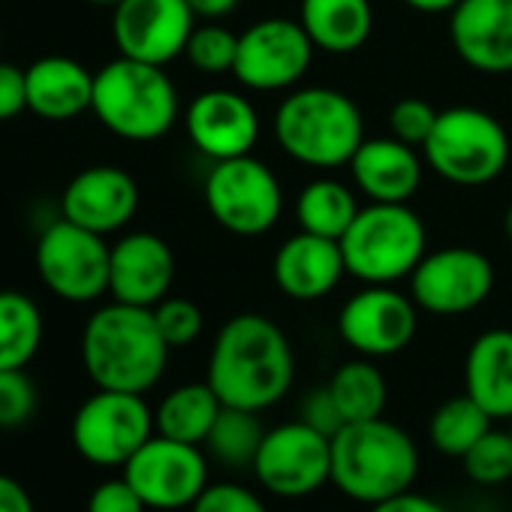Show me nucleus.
I'll list each match as a JSON object with an SVG mask.
<instances>
[{"instance_id":"1","label":"nucleus","mask_w":512,"mask_h":512,"mask_svg":"<svg viewBox=\"0 0 512 512\" xmlns=\"http://www.w3.org/2000/svg\"><path fill=\"white\" fill-rule=\"evenodd\" d=\"M296 356L290 338L263 314H235L223 323L208 356V386L223 407L269 410L293 386Z\"/></svg>"},{"instance_id":"2","label":"nucleus","mask_w":512,"mask_h":512,"mask_svg":"<svg viewBox=\"0 0 512 512\" xmlns=\"http://www.w3.org/2000/svg\"><path fill=\"white\" fill-rule=\"evenodd\" d=\"M154 311L115 302L94 311L82 332V365L97 389L145 395L169 362Z\"/></svg>"},{"instance_id":"3","label":"nucleus","mask_w":512,"mask_h":512,"mask_svg":"<svg viewBox=\"0 0 512 512\" xmlns=\"http://www.w3.org/2000/svg\"><path fill=\"white\" fill-rule=\"evenodd\" d=\"M419 473V449L413 437L377 416L347 422L332 437V482L356 503H380L410 491Z\"/></svg>"},{"instance_id":"4","label":"nucleus","mask_w":512,"mask_h":512,"mask_svg":"<svg viewBox=\"0 0 512 512\" xmlns=\"http://www.w3.org/2000/svg\"><path fill=\"white\" fill-rule=\"evenodd\" d=\"M275 139L302 166L338 169L365 142V118L344 91L299 88L275 112Z\"/></svg>"},{"instance_id":"5","label":"nucleus","mask_w":512,"mask_h":512,"mask_svg":"<svg viewBox=\"0 0 512 512\" xmlns=\"http://www.w3.org/2000/svg\"><path fill=\"white\" fill-rule=\"evenodd\" d=\"M178 109L175 82L157 64L118 55L94 73L91 112L109 133L127 142L166 136L178 121Z\"/></svg>"},{"instance_id":"6","label":"nucleus","mask_w":512,"mask_h":512,"mask_svg":"<svg viewBox=\"0 0 512 512\" xmlns=\"http://www.w3.org/2000/svg\"><path fill=\"white\" fill-rule=\"evenodd\" d=\"M428 232L407 202H371L359 208L341 235L347 275L362 284H395L422 263Z\"/></svg>"},{"instance_id":"7","label":"nucleus","mask_w":512,"mask_h":512,"mask_svg":"<svg viewBox=\"0 0 512 512\" xmlns=\"http://www.w3.org/2000/svg\"><path fill=\"white\" fill-rule=\"evenodd\" d=\"M422 154L443 181L458 187H482L500 178L512 148L509 133L494 115L473 106H452L437 115Z\"/></svg>"},{"instance_id":"8","label":"nucleus","mask_w":512,"mask_h":512,"mask_svg":"<svg viewBox=\"0 0 512 512\" xmlns=\"http://www.w3.org/2000/svg\"><path fill=\"white\" fill-rule=\"evenodd\" d=\"M205 205L217 226L232 235H266L284 214L278 175L250 154L220 160L205 175Z\"/></svg>"},{"instance_id":"9","label":"nucleus","mask_w":512,"mask_h":512,"mask_svg":"<svg viewBox=\"0 0 512 512\" xmlns=\"http://www.w3.org/2000/svg\"><path fill=\"white\" fill-rule=\"evenodd\" d=\"M109 256L106 235H97L67 217L52 220L37 238V275L52 296L88 305L109 293Z\"/></svg>"},{"instance_id":"10","label":"nucleus","mask_w":512,"mask_h":512,"mask_svg":"<svg viewBox=\"0 0 512 512\" xmlns=\"http://www.w3.org/2000/svg\"><path fill=\"white\" fill-rule=\"evenodd\" d=\"M154 428L142 395L97 389L73 416V446L97 467H124L154 437Z\"/></svg>"},{"instance_id":"11","label":"nucleus","mask_w":512,"mask_h":512,"mask_svg":"<svg viewBox=\"0 0 512 512\" xmlns=\"http://www.w3.org/2000/svg\"><path fill=\"white\" fill-rule=\"evenodd\" d=\"M314 43L302 22L263 19L238 37L232 76L250 91H287L305 79L314 61Z\"/></svg>"},{"instance_id":"12","label":"nucleus","mask_w":512,"mask_h":512,"mask_svg":"<svg viewBox=\"0 0 512 512\" xmlns=\"http://www.w3.org/2000/svg\"><path fill=\"white\" fill-rule=\"evenodd\" d=\"M260 485L278 497H308L332 482V437L299 422L266 431L253 458Z\"/></svg>"},{"instance_id":"13","label":"nucleus","mask_w":512,"mask_h":512,"mask_svg":"<svg viewBox=\"0 0 512 512\" xmlns=\"http://www.w3.org/2000/svg\"><path fill=\"white\" fill-rule=\"evenodd\" d=\"M494 290V266L473 247H440L425 253L410 275V293L416 308L455 317L479 308Z\"/></svg>"},{"instance_id":"14","label":"nucleus","mask_w":512,"mask_h":512,"mask_svg":"<svg viewBox=\"0 0 512 512\" xmlns=\"http://www.w3.org/2000/svg\"><path fill=\"white\" fill-rule=\"evenodd\" d=\"M124 479L148 509H184L205 491L208 464L199 446L157 434L124 464Z\"/></svg>"},{"instance_id":"15","label":"nucleus","mask_w":512,"mask_h":512,"mask_svg":"<svg viewBox=\"0 0 512 512\" xmlns=\"http://www.w3.org/2000/svg\"><path fill=\"white\" fill-rule=\"evenodd\" d=\"M196 28L187 0H118L112 7V40L118 55L166 67L184 55Z\"/></svg>"},{"instance_id":"16","label":"nucleus","mask_w":512,"mask_h":512,"mask_svg":"<svg viewBox=\"0 0 512 512\" xmlns=\"http://www.w3.org/2000/svg\"><path fill=\"white\" fill-rule=\"evenodd\" d=\"M413 296L392 290L389 284H368L362 293L350 296L338 317V332L350 350L365 359H383L401 353L419 326Z\"/></svg>"},{"instance_id":"17","label":"nucleus","mask_w":512,"mask_h":512,"mask_svg":"<svg viewBox=\"0 0 512 512\" xmlns=\"http://www.w3.org/2000/svg\"><path fill=\"white\" fill-rule=\"evenodd\" d=\"M184 130L199 154L220 163L253 151L260 139V115L244 94L211 88L190 100L184 112Z\"/></svg>"},{"instance_id":"18","label":"nucleus","mask_w":512,"mask_h":512,"mask_svg":"<svg viewBox=\"0 0 512 512\" xmlns=\"http://www.w3.org/2000/svg\"><path fill=\"white\" fill-rule=\"evenodd\" d=\"M175 281V253L154 232H130L112 244L109 256V293L115 302L154 308Z\"/></svg>"},{"instance_id":"19","label":"nucleus","mask_w":512,"mask_h":512,"mask_svg":"<svg viewBox=\"0 0 512 512\" xmlns=\"http://www.w3.org/2000/svg\"><path fill=\"white\" fill-rule=\"evenodd\" d=\"M139 211V184L121 166H88L67 184L61 217L97 232H121Z\"/></svg>"},{"instance_id":"20","label":"nucleus","mask_w":512,"mask_h":512,"mask_svg":"<svg viewBox=\"0 0 512 512\" xmlns=\"http://www.w3.org/2000/svg\"><path fill=\"white\" fill-rule=\"evenodd\" d=\"M455 55L476 73H512V0H461L449 13Z\"/></svg>"},{"instance_id":"21","label":"nucleus","mask_w":512,"mask_h":512,"mask_svg":"<svg viewBox=\"0 0 512 512\" xmlns=\"http://www.w3.org/2000/svg\"><path fill=\"white\" fill-rule=\"evenodd\" d=\"M272 275L278 290L293 302L326 299L347 275L341 241L302 229L278 247Z\"/></svg>"},{"instance_id":"22","label":"nucleus","mask_w":512,"mask_h":512,"mask_svg":"<svg viewBox=\"0 0 512 512\" xmlns=\"http://www.w3.org/2000/svg\"><path fill=\"white\" fill-rule=\"evenodd\" d=\"M350 172L371 202H410L422 184V157L395 136L365 139L350 160Z\"/></svg>"},{"instance_id":"23","label":"nucleus","mask_w":512,"mask_h":512,"mask_svg":"<svg viewBox=\"0 0 512 512\" xmlns=\"http://www.w3.org/2000/svg\"><path fill=\"white\" fill-rule=\"evenodd\" d=\"M28 112L46 121H70L94 103V73L67 55H46L25 70Z\"/></svg>"},{"instance_id":"24","label":"nucleus","mask_w":512,"mask_h":512,"mask_svg":"<svg viewBox=\"0 0 512 512\" xmlns=\"http://www.w3.org/2000/svg\"><path fill=\"white\" fill-rule=\"evenodd\" d=\"M464 389L491 419H512V329H488L470 344Z\"/></svg>"},{"instance_id":"25","label":"nucleus","mask_w":512,"mask_h":512,"mask_svg":"<svg viewBox=\"0 0 512 512\" xmlns=\"http://www.w3.org/2000/svg\"><path fill=\"white\" fill-rule=\"evenodd\" d=\"M299 22L314 49L353 55L374 31V7L371 0H302Z\"/></svg>"},{"instance_id":"26","label":"nucleus","mask_w":512,"mask_h":512,"mask_svg":"<svg viewBox=\"0 0 512 512\" xmlns=\"http://www.w3.org/2000/svg\"><path fill=\"white\" fill-rule=\"evenodd\" d=\"M220 410H223V401L208 386V380L184 383L160 401V407L154 413V425H157V434H163V437L199 446V443H205Z\"/></svg>"},{"instance_id":"27","label":"nucleus","mask_w":512,"mask_h":512,"mask_svg":"<svg viewBox=\"0 0 512 512\" xmlns=\"http://www.w3.org/2000/svg\"><path fill=\"white\" fill-rule=\"evenodd\" d=\"M43 344V314L19 290H0V371L25 368Z\"/></svg>"},{"instance_id":"28","label":"nucleus","mask_w":512,"mask_h":512,"mask_svg":"<svg viewBox=\"0 0 512 512\" xmlns=\"http://www.w3.org/2000/svg\"><path fill=\"white\" fill-rule=\"evenodd\" d=\"M356 214H359V205H356L353 190L335 178H317L305 184V190L296 199L299 226L323 238L341 241V235L350 229Z\"/></svg>"},{"instance_id":"29","label":"nucleus","mask_w":512,"mask_h":512,"mask_svg":"<svg viewBox=\"0 0 512 512\" xmlns=\"http://www.w3.org/2000/svg\"><path fill=\"white\" fill-rule=\"evenodd\" d=\"M329 392H332L344 422H365V419L383 416L386 395H389L380 368L365 356L353 359V362H344L332 374Z\"/></svg>"},{"instance_id":"30","label":"nucleus","mask_w":512,"mask_h":512,"mask_svg":"<svg viewBox=\"0 0 512 512\" xmlns=\"http://www.w3.org/2000/svg\"><path fill=\"white\" fill-rule=\"evenodd\" d=\"M491 428V416L464 392L443 401L428 422L431 446L446 458H464L467 449Z\"/></svg>"},{"instance_id":"31","label":"nucleus","mask_w":512,"mask_h":512,"mask_svg":"<svg viewBox=\"0 0 512 512\" xmlns=\"http://www.w3.org/2000/svg\"><path fill=\"white\" fill-rule=\"evenodd\" d=\"M263 437L266 431L260 425V416L253 410L223 407L205 437V446L226 467H253V458L263 446Z\"/></svg>"},{"instance_id":"32","label":"nucleus","mask_w":512,"mask_h":512,"mask_svg":"<svg viewBox=\"0 0 512 512\" xmlns=\"http://www.w3.org/2000/svg\"><path fill=\"white\" fill-rule=\"evenodd\" d=\"M464 473L476 485H500L512 479V431L488 428L461 458Z\"/></svg>"},{"instance_id":"33","label":"nucleus","mask_w":512,"mask_h":512,"mask_svg":"<svg viewBox=\"0 0 512 512\" xmlns=\"http://www.w3.org/2000/svg\"><path fill=\"white\" fill-rule=\"evenodd\" d=\"M235 55H238V37L229 28H220L214 22L193 28L187 49H184V58L190 61V67H196L199 73H208V76L232 73Z\"/></svg>"},{"instance_id":"34","label":"nucleus","mask_w":512,"mask_h":512,"mask_svg":"<svg viewBox=\"0 0 512 512\" xmlns=\"http://www.w3.org/2000/svg\"><path fill=\"white\" fill-rule=\"evenodd\" d=\"M157 329L163 335V341L175 350V347H187L202 335V311L190 302V299H178V296H166L160 305L151 308Z\"/></svg>"},{"instance_id":"35","label":"nucleus","mask_w":512,"mask_h":512,"mask_svg":"<svg viewBox=\"0 0 512 512\" xmlns=\"http://www.w3.org/2000/svg\"><path fill=\"white\" fill-rule=\"evenodd\" d=\"M37 410V386L25 368L0 371V428H19Z\"/></svg>"},{"instance_id":"36","label":"nucleus","mask_w":512,"mask_h":512,"mask_svg":"<svg viewBox=\"0 0 512 512\" xmlns=\"http://www.w3.org/2000/svg\"><path fill=\"white\" fill-rule=\"evenodd\" d=\"M437 109L422 100V97H404L392 106L389 112V127H392V136L407 142V145H425V139L431 136L434 124H437Z\"/></svg>"},{"instance_id":"37","label":"nucleus","mask_w":512,"mask_h":512,"mask_svg":"<svg viewBox=\"0 0 512 512\" xmlns=\"http://www.w3.org/2000/svg\"><path fill=\"white\" fill-rule=\"evenodd\" d=\"M190 512H269L266 503L238 482L205 485Z\"/></svg>"},{"instance_id":"38","label":"nucleus","mask_w":512,"mask_h":512,"mask_svg":"<svg viewBox=\"0 0 512 512\" xmlns=\"http://www.w3.org/2000/svg\"><path fill=\"white\" fill-rule=\"evenodd\" d=\"M145 509H148L145 500L124 476L100 482L88 497V512H145Z\"/></svg>"},{"instance_id":"39","label":"nucleus","mask_w":512,"mask_h":512,"mask_svg":"<svg viewBox=\"0 0 512 512\" xmlns=\"http://www.w3.org/2000/svg\"><path fill=\"white\" fill-rule=\"evenodd\" d=\"M302 422L311 425V428H317L326 437H335L347 425L344 416H341V410H338V404H335V398H332V392H329V386L314 389L305 398V404H302Z\"/></svg>"},{"instance_id":"40","label":"nucleus","mask_w":512,"mask_h":512,"mask_svg":"<svg viewBox=\"0 0 512 512\" xmlns=\"http://www.w3.org/2000/svg\"><path fill=\"white\" fill-rule=\"evenodd\" d=\"M28 109V79L25 70L0 61V121H10Z\"/></svg>"},{"instance_id":"41","label":"nucleus","mask_w":512,"mask_h":512,"mask_svg":"<svg viewBox=\"0 0 512 512\" xmlns=\"http://www.w3.org/2000/svg\"><path fill=\"white\" fill-rule=\"evenodd\" d=\"M371 512H446L437 500L416 494V491H401L389 500H380L371 506Z\"/></svg>"},{"instance_id":"42","label":"nucleus","mask_w":512,"mask_h":512,"mask_svg":"<svg viewBox=\"0 0 512 512\" xmlns=\"http://www.w3.org/2000/svg\"><path fill=\"white\" fill-rule=\"evenodd\" d=\"M0 512H37L25 485L7 473H0Z\"/></svg>"},{"instance_id":"43","label":"nucleus","mask_w":512,"mask_h":512,"mask_svg":"<svg viewBox=\"0 0 512 512\" xmlns=\"http://www.w3.org/2000/svg\"><path fill=\"white\" fill-rule=\"evenodd\" d=\"M187 4H190L196 19L217 22V19H226L229 13H235L241 0H187Z\"/></svg>"},{"instance_id":"44","label":"nucleus","mask_w":512,"mask_h":512,"mask_svg":"<svg viewBox=\"0 0 512 512\" xmlns=\"http://www.w3.org/2000/svg\"><path fill=\"white\" fill-rule=\"evenodd\" d=\"M404 4L416 13H425V16H437V13H452L461 0H404Z\"/></svg>"},{"instance_id":"45","label":"nucleus","mask_w":512,"mask_h":512,"mask_svg":"<svg viewBox=\"0 0 512 512\" xmlns=\"http://www.w3.org/2000/svg\"><path fill=\"white\" fill-rule=\"evenodd\" d=\"M503 229H506V235L512 238V205H509L506 214H503Z\"/></svg>"},{"instance_id":"46","label":"nucleus","mask_w":512,"mask_h":512,"mask_svg":"<svg viewBox=\"0 0 512 512\" xmlns=\"http://www.w3.org/2000/svg\"><path fill=\"white\" fill-rule=\"evenodd\" d=\"M85 4H97V7H115L118 0H85Z\"/></svg>"},{"instance_id":"47","label":"nucleus","mask_w":512,"mask_h":512,"mask_svg":"<svg viewBox=\"0 0 512 512\" xmlns=\"http://www.w3.org/2000/svg\"><path fill=\"white\" fill-rule=\"evenodd\" d=\"M0 49H4V37H0Z\"/></svg>"},{"instance_id":"48","label":"nucleus","mask_w":512,"mask_h":512,"mask_svg":"<svg viewBox=\"0 0 512 512\" xmlns=\"http://www.w3.org/2000/svg\"><path fill=\"white\" fill-rule=\"evenodd\" d=\"M509 431H512V419H509Z\"/></svg>"}]
</instances>
